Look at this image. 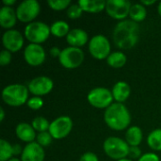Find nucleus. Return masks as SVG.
Returning <instances> with one entry per match:
<instances>
[{"label": "nucleus", "mask_w": 161, "mask_h": 161, "mask_svg": "<svg viewBox=\"0 0 161 161\" xmlns=\"http://www.w3.org/2000/svg\"><path fill=\"white\" fill-rule=\"evenodd\" d=\"M112 38L115 45L121 49L133 48L140 39V25L132 20H124L114 27Z\"/></svg>", "instance_id": "obj_1"}, {"label": "nucleus", "mask_w": 161, "mask_h": 161, "mask_svg": "<svg viewBox=\"0 0 161 161\" xmlns=\"http://www.w3.org/2000/svg\"><path fill=\"white\" fill-rule=\"evenodd\" d=\"M138 161H160L159 158L155 153H146L142 156V158Z\"/></svg>", "instance_id": "obj_34"}, {"label": "nucleus", "mask_w": 161, "mask_h": 161, "mask_svg": "<svg viewBox=\"0 0 161 161\" xmlns=\"http://www.w3.org/2000/svg\"><path fill=\"white\" fill-rule=\"evenodd\" d=\"M24 58L26 63L30 66H39L44 62L46 55L42 45L30 43L25 48Z\"/></svg>", "instance_id": "obj_13"}, {"label": "nucleus", "mask_w": 161, "mask_h": 161, "mask_svg": "<svg viewBox=\"0 0 161 161\" xmlns=\"http://www.w3.org/2000/svg\"><path fill=\"white\" fill-rule=\"evenodd\" d=\"M103 149L108 158L118 161L125 159L129 155L130 146L125 141L120 138L109 137L104 142Z\"/></svg>", "instance_id": "obj_4"}, {"label": "nucleus", "mask_w": 161, "mask_h": 161, "mask_svg": "<svg viewBox=\"0 0 161 161\" xmlns=\"http://www.w3.org/2000/svg\"><path fill=\"white\" fill-rule=\"evenodd\" d=\"M12 149H13V155H15V156L20 155V154L22 155L23 150H24V149H22V146L20 144H14V145H12Z\"/></svg>", "instance_id": "obj_36"}, {"label": "nucleus", "mask_w": 161, "mask_h": 161, "mask_svg": "<svg viewBox=\"0 0 161 161\" xmlns=\"http://www.w3.org/2000/svg\"><path fill=\"white\" fill-rule=\"evenodd\" d=\"M16 2V0H3V4L7 7H11L12 5H14Z\"/></svg>", "instance_id": "obj_39"}, {"label": "nucleus", "mask_w": 161, "mask_h": 161, "mask_svg": "<svg viewBox=\"0 0 161 161\" xmlns=\"http://www.w3.org/2000/svg\"><path fill=\"white\" fill-rule=\"evenodd\" d=\"M111 92H112L114 100H116L117 103L123 104L125 101H126L128 99L131 90H130V86L126 82L119 81V82L115 83Z\"/></svg>", "instance_id": "obj_19"}, {"label": "nucleus", "mask_w": 161, "mask_h": 161, "mask_svg": "<svg viewBox=\"0 0 161 161\" xmlns=\"http://www.w3.org/2000/svg\"><path fill=\"white\" fill-rule=\"evenodd\" d=\"M2 42L6 50L10 53L18 52L24 45V38L20 31L15 29L7 30L2 36Z\"/></svg>", "instance_id": "obj_14"}, {"label": "nucleus", "mask_w": 161, "mask_h": 161, "mask_svg": "<svg viewBox=\"0 0 161 161\" xmlns=\"http://www.w3.org/2000/svg\"><path fill=\"white\" fill-rule=\"evenodd\" d=\"M148 146L155 150L161 151V128L153 130L147 137Z\"/></svg>", "instance_id": "obj_25"}, {"label": "nucleus", "mask_w": 161, "mask_h": 161, "mask_svg": "<svg viewBox=\"0 0 161 161\" xmlns=\"http://www.w3.org/2000/svg\"><path fill=\"white\" fill-rule=\"evenodd\" d=\"M13 155V149L12 145L5 141L1 140L0 141V161H8L12 158Z\"/></svg>", "instance_id": "obj_26"}, {"label": "nucleus", "mask_w": 161, "mask_h": 161, "mask_svg": "<svg viewBox=\"0 0 161 161\" xmlns=\"http://www.w3.org/2000/svg\"><path fill=\"white\" fill-rule=\"evenodd\" d=\"M58 60L64 68L75 69L83 63L84 53L80 48L69 46L61 50Z\"/></svg>", "instance_id": "obj_6"}, {"label": "nucleus", "mask_w": 161, "mask_h": 161, "mask_svg": "<svg viewBox=\"0 0 161 161\" xmlns=\"http://www.w3.org/2000/svg\"><path fill=\"white\" fill-rule=\"evenodd\" d=\"M11 61V53L8 50H3L1 51L0 54V64L2 66H6L8 64H9Z\"/></svg>", "instance_id": "obj_32"}, {"label": "nucleus", "mask_w": 161, "mask_h": 161, "mask_svg": "<svg viewBox=\"0 0 161 161\" xmlns=\"http://www.w3.org/2000/svg\"><path fill=\"white\" fill-rule=\"evenodd\" d=\"M73 128V121L68 116H60L55 119L49 126V133L55 140L66 138Z\"/></svg>", "instance_id": "obj_10"}, {"label": "nucleus", "mask_w": 161, "mask_h": 161, "mask_svg": "<svg viewBox=\"0 0 161 161\" xmlns=\"http://www.w3.org/2000/svg\"><path fill=\"white\" fill-rule=\"evenodd\" d=\"M79 161H99V159H98V157L94 153L87 152L81 156Z\"/></svg>", "instance_id": "obj_35"}, {"label": "nucleus", "mask_w": 161, "mask_h": 161, "mask_svg": "<svg viewBox=\"0 0 161 161\" xmlns=\"http://www.w3.org/2000/svg\"><path fill=\"white\" fill-rule=\"evenodd\" d=\"M156 2H157L156 0H142V1H141V4L143 5V6L145 7V6L153 5V4H155Z\"/></svg>", "instance_id": "obj_38"}, {"label": "nucleus", "mask_w": 161, "mask_h": 161, "mask_svg": "<svg viewBox=\"0 0 161 161\" xmlns=\"http://www.w3.org/2000/svg\"><path fill=\"white\" fill-rule=\"evenodd\" d=\"M51 34L50 27L42 22H31L25 28V37L31 42L40 44L44 42Z\"/></svg>", "instance_id": "obj_5"}, {"label": "nucleus", "mask_w": 161, "mask_h": 161, "mask_svg": "<svg viewBox=\"0 0 161 161\" xmlns=\"http://www.w3.org/2000/svg\"><path fill=\"white\" fill-rule=\"evenodd\" d=\"M118 161H133V160H131V159H126V158H125V159H122V160H118Z\"/></svg>", "instance_id": "obj_43"}, {"label": "nucleus", "mask_w": 161, "mask_h": 161, "mask_svg": "<svg viewBox=\"0 0 161 161\" xmlns=\"http://www.w3.org/2000/svg\"><path fill=\"white\" fill-rule=\"evenodd\" d=\"M51 34L58 38H62L68 35L70 32L69 25L65 21H56L50 26Z\"/></svg>", "instance_id": "obj_24"}, {"label": "nucleus", "mask_w": 161, "mask_h": 161, "mask_svg": "<svg viewBox=\"0 0 161 161\" xmlns=\"http://www.w3.org/2000/svg\"><path fill=\"white\" fill-rule=\"evenodd\" d=\"M131 158H138V160L142 158V151L139 146H130L129 155Z\"/></svg>", "instance_id": "obj_33"}, {"label": "nucleus", "mask_w": 161, "mask_h": 161, "mask_svg": "<svg viewBox=\"0 0 161 161\" xmlns=\"http://www.w3.org/2000/svg\"><path fill=\"white\" fill-rule=\"evenodd\" d=\"M31 125L33 126L35 131H38L39 133H42V132H46L47 130H49L50 124L47 121V119H45L43 117H36L32 121Z\"/></svg>", "instance_id": "obj_27"}, {"label": "nucleus", "mask_w": 161, "mask_h": 161, "mask_svg": "<svg viewBox=\"0 0 161 161\" xmlns=\"http://www.w3.org/2000/svg\"><path fill=\"white\" fill-rule=\"evenodd\" d=\"M26 104H27V107L29 108H31L33 110H38V109L42 108L43 100L41 97H39V96H33V97L28 99Z\"/></svg>", "instance_id": "obj_31"}, {"label": "nucleus", "mask_w": 161, "mask_h": 161, "mask_svg": "<svg viewBox=\"0 0 161 161\" xmlns=\"http://www.w3.org/2000/svg\"><path fill=\"white\" fill-rule=\"evenodd\" d=\"M158 14L161 16V2L158 4Z\"/></svg>", "instance_id": "obj_41"}, {"label": "nucleus", "mask_w": 161, "mask_h": 161, "mask_svg": "<svg viewBox=\"0 0 161 161\" xmlns=\"http://www.w3.org/2000/svg\"><path fill=\"white\" fill-rule=\"evenodd\" d=\"M49 7L54 10H63L70 7V0H48Z\"/></svg>", "instance_id": "obj_28"}, {"label": "nucleus", "mask_w": 161, "mask_h": 161, "mask_svg": "<svg viewBox=\"0 0 161 161\" xmlns=\"http://www.w3.org/2000/svg\"><path fill=\"white\" fill-rule=\"evenodd\" d=\"M110 42L104 35L93 36L89 42V51L96 59H105L111 54Z\"/></svg>", "instance_id": "obj_8"}, {"label": "nucleus", "mask_w": 161, "mask_h": 161, "mask_svg": "<svg viewBox=\"0 0 161 161\" xmlns=\"http://www.w3.org/2000/svg\"><path fill=\"white\" fill-rule=\"evenodd\" d=\"M82 8L78 4H73L67 8V16L71 19H77L82 15Z\"/></svg>", "instance_id": "obj_30"}, {"label": "nucleus", "mask_w": 161, "mask_h": 161, "mask_svg": "<svg viewBox=\"0 0 161 161\" xmlns=\"http://www.w3.org/2000/svg\"><path fill=\"white\" fill-rule=\"evenodd\" d=\"M107 125L112 130L122 131L128 127L131 123V116L128 108L122 103H113L104 114Z\"/></svg>", "instance_id": "obj_2"}, {"label": "nucleus", "mask_w": 161, "mask_h": 161, "mask_svg": "<svg viewBox=\"0 0 161 161\" xmlns=\"http://www.w3.org/2000/svg\"><path fill=\"white\" fill-rule=\"evenodd\" d=\"M60 53H61V51L58 47H53L50 49V55L53 57H59Z\"/></svg>", "instance_id": "obj_37"}, {"label": "nucleus", "mask_w": 161, "mask_h": 161, "mask_svg": "<svg viewBox=\"0 0 161 161\" xmlns=\"http://www.w3.org/2000/svg\"><path fill=\"white\" fill-rule=\"evenodd\" d=\"M16 136L19 140L25 142H33L36 137V132L33 126L27 123H20L15 128Z\"/></svg>", "instance_id": "obj_18"}, {"label": "nucleus", "mask_w": 161, "mask_h": 161, "mask_svg": "<svg viewBox=\"0 0 161 161\" xmlns=\"http://www.w3.org/2000/svg\"><path fill=\"white\" fill-rule=\"evenodd\" d=\"M44 158L45 153L43 147L35 142L27 143L21 155L22 161H43Z\"/></svg>", "instance_id": "obj_15"}, {"label": "nucleus", "mask_w": 161, "mask_h": 161, "mask_svg": "<svg viewBox=\"0 0 161 161\" xmlns=\"http://www.w3.org/2000/svg\"><path fill=\"white\" fill-rule=\"evenodd\" d=\"M52 140H53V138H52L51 134L49 133V131L39 133L38 136H37V142L42 147L49 146L51 144V142H52Z\"/></svg>", "instance_id": "obj_29"}, {"label": "nucleus", "mask_w": 161, "mask_h": 161, "mask_svg": "<svg viewBox=\"0 0 161 161\" xmlns=\"http://www.w3.org/2000/svg\"><path fill=\"white\" fill-rule=\"evenodd\" d=\"M146 15H147V10H146L145 7L143 5H142L141 3L134 4L131 6L129 16L132 21H134L136 23L142 22L146 18Z\"/></svg>", "instance_id": "obj_23"}, {"label": "nucleus", "mask_w": 161, "mask_h": 161, "mask_svg": "<svg viewBox=\"0 0 161 161\" xmlns=\"http://www.w3.org/2000/svg\"><path fill=\"white\" fill-rule=\"evenodd\" d=\"M28 88L21 84H11L2 91L3 101L10 107H20L28 101Z\"/></svg>", "instance_id": "obj_3"}, {"label": "nucleus", "mask_w": 161, "mask_h": 161, "mask_svg": "<svg viewBox=\"0 0 161 161\" xmlns=\"http://www.w3.org/2000/svg\"><path fill=\"white\" fill-rule=\"evenodd\" d=\"M16 11L11 7L4 6L0 9V25L2 27L7 29H12L17 21Z\"/></svg>", "instance_id": "obj_17"}, {"label": "nucleus", "mask_w": 161, "mask_h": 161, "mask_svg": "<svg viewBox=\"0 0 161 161\" xmlns=\"http://www.w3.org/2000/svg\"><path fill=\"white\" fill-rule=\"evenodd\" d=\"M41 6L36 0H25L16 8V14L19 21L23 23H31L40 13Z\"/></svg>", "instance_id": "obj_9"}, {"label": "nucleus", "mask_w": 161, "mask_h": 161, "mask_svg": "<svg viewBox=\"0 0 161 161\" xmlns=\"http://www.w3.org/2000/svg\"><path fill=\"white\" fill-rule=\"evenodd\" d=\"M28 91L35 96H42L48 94L54 88V82L50 77L47 76H38L33 78L28 83Z\"/></svg>", "instance_id": "obj_12"}, {"label": "nucleus", "mask_w": 161, "mask_h": 161, "mask_svg": "<svg viewBox=\"0 0 161 161\" xmlns=\"http://www.w3.org/2000/svg\"><path fill=\"white\" fill-rule=\"evenodd\" d=\"M8 161H22V160H20V159H18V158H12L11 159H9Z\"/></svg>", "instance_id": "obj_42"}, {"label": "nucleus", "mask_w": 161, "mask_h": 161, "mask_svg": "<svg viewBox=\"0 0 161 161\" xmlns=\"http://www.w3.org/2000/svg\"><path fill=\"white\" fill-rule=\"evenodd\" d=\"M131 6V3L127 0H108L106 10L111 18L123 20L129 15Z\"/></svg>", "instance_id": "obj_11"}, {"label": "nucleus", "mask_w": 161, "mask_h": 161, "mask_svg": "<svg viewBox=\"0 0 161 161\" xmlns=\"http://www.w3.org/2000/svg\"><path fill=\"white\" fill-rule=\"evenodd\" d=\"M88 102L96 108H108L112 105L113 95L112 92L107 88H95L92 89L87 96Z\"/></svg>", "instance_id": "obj_7"}, {"label": "nucleus", "mask_w": 161, "mask_h": 161, "mask_svg": "<svg viewBox=\"0 0 161 161\" xmlns=\"http://www.w3.org/2000/svg\"><path fill=\"white\" fill-rule=\"evenodd\" d=\"M126 60H127L126 56L124 53L118 52V51L111 53L107 58L108 64L110 67L115 68V69H119V68L124 67L126 63Z\"/></svg>", "instance_id": "obj_22"}, {"label": "nucleus", "mask_w": 161, "mask_h": 161, "mask_svg": "<svg viewBox=\"0 0 161 161\" xmlns=\"http://www.w3.org/2000/svg\"><path fill=\"white\" fill-rule=\"evenodd\" d=\"M0 122H3L4 121V118H5V111H4V108H1L0 109Z\"/></svg>", "instance_id": "obj_40"}, {"label": "nucleus", "mask_w": 161, "mask_h": 161, "mask_svg": "<svg viewBox=\"0 0 161 161\" xmlns=\"http://www.w3.org/2000/svg\"><path fill=\"white\" fill-rule=\"evenodd\" d=\"M88 40H89V37H88L87 32L81 28H74L70 30V32L66 36L67 42L71 46L76 47V48H80L84 46L88 42Z\"/></svg>", "instance_id": "obj_16"}, {"label": "nucleus", "mask_w": 161, "mask_h": 161, "mask_svg": "<svg viewBox=\"0 0 161 161\" xmlns=\"http://www.w3.org/2000/svg\"><path fill=\"white\" fill-rule=\"evenodd\" d=\"M83 11L97 13L106 8L107 2L104 0H79L77 3Z\"/></svg>", "instance_id": "obj_20"}, {"label": "nucleus", "mask_w": 161, "mask_h": 161, "mask_svg": "<svg viewBox=\"0 0 161 161\" xmlns=\"http://www.w3.org/2000/svg\"><path fill=\"white\" fill-rule=\"evenodd\" d=\"M142 130L139 126H131L126 130L125 142L129 146H139L142 142Z\"/></svg>", "instance_id": "obj_21"}]
</instances>
